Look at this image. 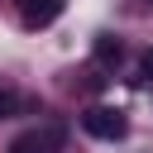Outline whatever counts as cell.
Masks as SVG:
<instances>
[{
	"instance_id": "cell-6",
	"label": "cell",
	"mask_w": 153,
	"mask_h": 153,
	"mask_svg": "<svg viewBox=\"0 0 153 153\" xmlns=\"http://www.w3.org/2000/svg\"><path fill=\"white\" fill-rule=\"evenodd\" d=\"M139 81H148V86H153V48L139 57Z\"/></svg>"
},
{
	"instance_id": "cell-4",
	"label": "cell",
	"mask_w": 153,
	"mask_h": 153,
	"mask_svg": "<svg viewBox=\"0 0 153 153\" xmlns=\"http://www.w3.org/2000/svg\"><path fill=\"white\" fill-rule=\"evenodd\" d=\"M91 57H96V67H120V57H124V43H120L115 33H96V43H91Z\"/></svg>"
},
{
	"instance_id": "cell-1",
	"label": "cell",
	"mask_w": 153,
	"mask_h": 153,
	"mask_svg": "<svg viewBox=\"0 0 153 153\" xmlns=\"http://www.w3.org/2000/svg\"><path fill=\"white\" fill-rule=\"evenodd\" d=\"M81 129H86L91 139L120 143V139L129 134V115H124V110H115V105H91V110L81 115Z\"/></svg>"
},
{
	"instance_id": "cell-3",
	"label": "cell",
	"mask_w": 153,
	"mask_h": 153,
	"mask_svg": "<svg viewBox=\"0 0 153 153\" xmlns=\"http://www.w3.org/2000/svg\"><path fill=\"white\" fill-rule=\"evenodd\" d=\"M62 10H67V0H19V24L24 29H48Z\"/></svg>"
},
{
	"instance_id": "cell-2",
	"label": "cell",
	"mask_w": 153,
	"mask_h": 153,
	"mask_svg": "<svg viewBox=\"0 0 153 153\" xmlns=\"http://www.w3.org/2000/svg\"><path fill=\"white\" fill-rule=\"evenodd\" d=\"M62 143H67V124L48 120V124H33V129H24V134L10 143V153H62Z\"/></svg>"
},
{
	"instance_id": "cell-5",
	"label": "cell",
	"mask_w": 153,
	"mask_h": 153,
	"mask_svg": "<svg viewBox=\"0 0 153 153\" xmlns=\"http://www.w3.org/2000/svg\"><path fill=\"white\" fill-rule=\"evenodd\" d=\"M19 105H24V100H19L14 91H5V86H0V120H10V115H14Z\"/></svg>"
}]
</instances>
